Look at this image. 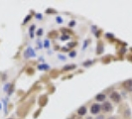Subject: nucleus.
<instances>
[{
	"mask_svg": "<svg viewBox=\"0 0 132 119\" xmlns=\"http://www.w3.org/2000/svg\"><path fill=\"white\" fill-rule=\"evenodd\" d=\"M101 107H102V110L105 111V112H109V111L112 110V105H111V103L108 102V101H105V102L102 104Z\"/></svg>",
	"mask_w": 132,
	"mask_h": 119,
	"instance_id": "nucleus-1",
	"label": "nucleus"
},
{
	"mask_svg": "<svg viewBox=\"0 0 132 119\" xmlns=\"http://www.w3.org/2000/svg\"><path fill=\"white\" fill-rule=\"evenodd\" d=\"M101 109V106L99 105V104H92L91 105V107H90V112L92 113V114H97L98 112H99V110Z\"/></svg>",
	"mask_w": 132,
	"mask_h": 119,
	"instance_id": "nucleus-2",
	"label": "nucleus"
},
{
	"mask_svg": "<svg viewBox=\"0 0 132 119\" xmlns=\"http://www.w3.org/2000/svg\"><path fill=\"white\" fill-rule=\"evenodd\" d=\"M110 98H111L113 101H115V102H119V101H120V95H119V93L116 92V91H113V92L110 94Z\"/></svg>",
	"mask_w": 132,
	"mask_h": 119,
	"instance_id": "nucleus-3",
	"label": "nucleus"
},
{
	"mask_svg": "<svg viewBox=\"0 0 132 119\" xmlns=\"http://www.w3.org/2000/svg\"><path fill=\"white\" fill-rule=\"evenodd\" d=\"M35 56H36V55H35L34 51H33L31 48L27 49V51L25 52V57H26V58H29V57H35Z\"/></svg>",
	"mask_w": 132,
	"mask_h": 119,
	"instance_id": "nucleus-4",
	"label": "nucleus"
},
{
	"mask_svg": "<svg viewBox=\"0 0 132 119\" xmlns=\"http://www.w3.org/2000/svg\"><path fill=\"white\" fill-rule=\"evenodd\" d=\"M95 99L97 101H104L105 100V94L103 93H98L96 96H95Z\"/></svg>",
	"mask_w": 132,
	"mask_h": 119,
	"instance_id": "nucleus-5",
	"label": "nucleus"
},
{
	"mask_svg": "<svg viewBox=\"0 0 132 119\" xmlns=\"http://www.w3.org/2000/svg\"><path fill=\"white\" fill-rule=\"evenodd\" d=\"M78 113H79L80 115H85V114L87 113V107H85V106L80 107V108L78 109Z\"/></svg>",
	"mask_w": 132,
	"mask_h": 119,
	"instance_id": "nucleus-6",
	"label": "nucleus"
},
{
	"mask_svg": "<svg viewBox=\"0 0 132 119\" xmlns=\"http://www.w3.org/2000/svg\"><path fill=\"white\" fill-rule=\"evenodd\" d=\"M124 86H125L127 89H131V87H132V80L130 79V80L125 81V82H124Z\"/></svg>",
	"mask_w": 132,
	"mask_h": 119,
	"instance_id": "nucleus-7",
	"label": "nucleus"
},
{
	"mask_svg": "<svg viewBox=\"0 0 132 119\" xmlns=\"http://www.w3.org/2000/svg\"><path fill=\"white\" fill-rule=\"evenodd\" d=\"M72 69H75V66L74 65H72V66H66L65 67V71H69V70H72Z\"/></svg>",
	"mask_w": 132,
	"mask_h": 119,
	"instance_id": "nucleus-8",
	"label": "nucleus"
},
{
	"mask_svg": "<svg viewBox=\"0 0 132 119\" xmlns=\"http://www.w3.org/2000/svg\"><path fill=\"white\" fill-rule=\"evenodd\" d=\"M49 69V66H39V70H48Z\"/></svg>",
	"mask_w": 132,
	"mask_h": 119,
	"instance_id": "nucleus-9",
	"label": "nucleus"
},
{
	"mask_svg": "<svg viewBox=\"0 0 132 119\" xmlns=\"http://www.w3.org/2000/svg\"><path fill=\"white\" fill-rule=\"evenodd\" d=\"M95 119H104V116H103V115H98Z\"/></svg>",
	"mask_w": 132,
	"mask_h": 119,
	"instance_id": "nucleus-10",
	"label": "nucleus"
},
{
	"mask_svg": "<svg viewBox=\"0 0 132 119\" xmlns=\"http://www.w3.org/2000/svg\"><path fill=\"white\" fill-rule=\"evenodd\" d=\"M45 47H49V41L48 40L45 41Z\"/></svg>",
	"mask_w": 132,
	"mask_h": 119,
	"instance_id": "nucleus-11",
	"label": "nucleus"
},
{
	"mask_svg": "<svg viewBox=\"0 0 132 119\" xmlns=\"http://www.w3.org/2000/svg\"><path fill=\"white\" fill-rule=\"evenodd\" d=\"M57 22H58V23H61V22H62V19H61L60 17H58V18H57Z\"/></svg>",
	"mask_w": 132,
	"mask_h": 119,
	"instance_id": "nucleus-12",
	"label": "nucleus"
},
{
	"mask_svg": "<svg viewBox=\"0 0 132 119\" xmlns=\"http://www.w3.org/2000/svg\"><path fill=\"white\" fill-rule=\"evenodd\" d=\"M34 28H35V26H34V25H33V26H32V27H31V28H30V33H31V32H33V31H34Z\"/></svg>",
	"mask_w": 132,
	"mask_h": 119,
	"instance_id": "nucleus-13",
	"label": "nucleus"
},
{
	"mask_svg": "<svg viewBox=\"0 0 132 119\" xmlns=\"http://www.w3.org/2000/svg\"><path fill=\"white\" fill-rule=\"evenodd\" d=\"M69 37H61V40H67Z\"/></svg>",
	"mask_w": 132,
	"mask_h": 119,
	"instance_id": "nucleus-14",
	"label": "nucleus"
},
{
	"mask_svg": "<svg viewBox=\"0 0 132 119\" xmlns=\"http://www.w3.org/2000/svg\"><path fill=\"white\" fill-rule=\"evenodd\" d=\"M107 119H116V117H114V116H110V117L107 118Z\"/></svg>",
	"mask_w": 132,
	"mask_h": 119,
	"instance_id": "nucleus-15",
	"label": "nucleus"
},
{
	"mask_svg": "<svg viewBox=\"0 0 132 119\" xmlns=\"http://www.w3.org/2000/svg\"><path fill=\"white\" fill-rule=\"evenodd\" d=\"M70 56H71V57H75L76 54H75V53H72V54H70Z\"/></svg>",
	"mask_w": 132,
	"mask_h": 119,
	"instance_id": "nucleus-16",
	"label": "nucleus"
},
{
	"mask_svg": "<svg viewBox=\"0 0 132 119\" xmlns=\"http://www.w3.org/2000/svg\"><path fill=\"white\" fill-rule=\"evenodd\" d=\"M8 119H12V118H8Z\"/></svg>",
	"mask_w": 132,
	"mask_h": 119,
	"instance_id": "nucleus-17",
	"label": "nucleus"
}]
</instances>
